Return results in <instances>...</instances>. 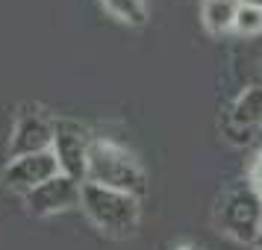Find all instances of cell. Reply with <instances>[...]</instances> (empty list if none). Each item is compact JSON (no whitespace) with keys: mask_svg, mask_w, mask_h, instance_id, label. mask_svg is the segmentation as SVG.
<instances>
[{"mask_svg":"<svg viewBox=\"0 0 262 250\" xmlns=\"http://www.w3.org/2000/svg\"><path fill=\"white\" fill-rule=\"evenodd\" d=\"M233 121L245 130L262 127V85H250L233 103Z\"/></svg>","mask_w":262,"mask_h":250,"instance_id":"cell-9","label":"cell"},{"mask_svg":"<svg viewBox=\"0 0 262 250\" xmlns=\"http://www.w3.org/2000/svg\"><path fill=\"white\" fill-rule=\"evenodd\" d=\"M80 189H83V183L65 177V174H56L53 179L41 183L38 189H33L24 197H27V206L36 215H56L80 206Z\"/></svg>","mask_w":262,"mask_h":250,"instance_id":"cell-6","label":"cell"},{"mask_svg":"<svg viewBox=\"0 0 262 250\" xmlns=\"http://www.w3.org/2000/svg\"><path fill=\"white\" fill-rule=\"evenodd\" d=\"M259 74H262V68H259Z\"/></svg>","mask_w":262,"mask_h":250,"instance_id":"cell-15","label":"cell"},{"mask_svg":"<svg viewBox=\"0 0 262 250\" xmlns=\"http://www.w3.org/2000/svg\"><path fill=\"white\" fill-rule=\"evenodd\" d=\"M242 3H248V6H253V9H259L262 12V0H242Z\"/></svg>","mask_w":262,"mask_h":250,"instance_id":"cell-13","label":"cell"},{"mask_svg":"<svg viewBox=\"0 0 262 250\" xmlns=\"http://www.w3.org/2000/svg\"><path fill=\"white\" fill-rule=\"evenodd\" d=\"M59 174V165H56V156L53 150H41V153H30V156H18L12 159L6 171H3V179L6 186L21 194H30L33 189H38L41 183H48Z\"/></svg>","mask_w":262,"mask_h":250,"instance_id":"cell-5","label":"cell"},{"mask_svg":"<svg viewBox=\"0 0 262 250\" xmlns=\"http://www.w3.org/2000/svg\"><path fill=\"white\" fill-rule=\"evenodd\" d=\"M80 209H83L92 224L112 238H127L136 233L139 218H142V206L139 197H133L127 191L103 189L95 183H83L80 189Z\"/></svg>","mask_w":262,"mask_h":250,"instance_id":"cell-2","label":"cell"},{"mask_svg":"<svg viewBox=\"0 0 262 250\" xmlns=\"http://www.w3.org/2000/svg\"><path fill=\"white\" fill-rule=\"evenodd\" d=\"M85 183H95L103 189L127 191L133 197H142L147 189V177L144 168L136 156L109 139H95L89 147V159H85Z\"/></svg>","mask_w":262,"mask_h":250,"instance_id":"cell-1","label":"cell"},{"mask_svg":"<svg viewBox=\"0 0 262 250\" xmlns=\"http://www.w3.org/2000/svg\"><path fill=\"white\" fill-rule=\"evenodd\" d=\"M233 30H236L238 36H245V38L259 36V33H262V12H259V9H253V6H248V3H238Z\"/></svg>","mask_w":262,"mask_h":250,"instance_id":"cell-11","label":"cell"},{"mask_svg":"<svg viewBox=\"0 0 262 250\" xmlns=\"http://www.w3.org/2000/svg\"><path fill=\"white\" fill-rule=\"evenodd\" d=\"M238 3H242V0H238Z\"/></svg>","mask_w":262,"mask_h":250,"instance_id":"cell-16","label":"cell"},{"mask_svg":"<svg viewBox=\"0 0 262 250\" xmlns=\"http://www.w3.org/2000/svg\"><path fill=\"white\" fill-rule=\"evenodd\" d=\"M92 135L85 127H80L77 121H53V144L50 150L56 156L59 174L85 183V159H89V147H92Z\"/></svg>","mask_w":262,"mask_h":250,"instance_id":"cell-4","label":"cell"},{"mask_svg":"<svg viewBox=\"0 0 262 250\" xmlns=\"http://www.w3.org/2000/svg\"><path fill=\"white\" fill-rule=\"evenodd\" d=\"M256 241L262 244V215H259V238H256Z\"/></svg>","mask_w":262,"mask_h":250,"instance_id":"cell-14","label":"cell"},{"mask_svg":"<svg viewBox=\"0 0 262 250\" xmlns=\"http://www.w3.org/2000/svg\"><path fill=\"white\" fill-rule=\"evenodd\" d=\"M100 3L112 18H118L121 24L142 27L147 21V0H100Z\"/></svg>","mask_w":262,"mask_h":250,"instance_id":"cell-10","label":"cell"},{"mask_svg":"<svg viewBox=\"0 0 262 250\" xmlns=\"http://www.w3.org/2000/svg\"><path fill=\"white\" fill-rule=\"evenodd\" d=\"M248 183H250V189H253V191L262 197V150L256 153L253 165H250V179H248Z\"/></svg>","mask_w":262,"mask_h":250,"instance_id":"cell-12","label":"cell"},{"mask_svg":"<svg viewBox=\"0 0 262 250\" xmlns=\"http://www.w3.org/2000/svg\"><path fill=\"white\" fill-rule=\"evenodd\" d=\"M50 144H53V124L41 115H24L12 132L9 156L18 159V156L41 153V150H50Z\"/></svg>","mask_w":262,"mask_h":250,"instance_id":"cell-7","label":"cell"},{"mask_svg":"<svg viewBox=\"0 0 262 250\" xmlns=\"http://www.w3.org/2000/svg\"><path fill=\"white\" fill-rule=\"evenodd\" d=\"M259 215H262V197L250 189V183L230 189L221 197L218 206V224L227 236L236 241L253 244L259 238Z\"/></svg>","mask_w":262,"mask_h":250,"instance_id":"cell-3","label":"cell"},{"mask_svg":"<svg viewBox=\"0 0 262 250\" xmlns=\"http://www.w3.org/2000/svg\"><path fill=\"white\" fill-rule=\"evenodd\" d=\"M238 12V0H203L201 6V21L206 27V33L212 36H224L233 30Z\"/></svg>","mask_w":262,"mask_h":250,"instance_id":"cell-8","label":"cell"}]
</instances>
